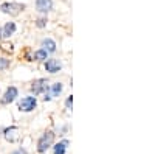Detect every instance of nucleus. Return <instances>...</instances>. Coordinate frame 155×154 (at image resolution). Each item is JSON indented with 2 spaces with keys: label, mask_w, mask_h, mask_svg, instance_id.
<instances>
[{
  "label": "nucleus",
  "mask_w": 155,
  "mask_h": 154,
  "mask_svg": "<svg viewBox=\"0 0 155 154\" xmlns=\"http://www.w3.org/2000/svg\"><path fill=\"white\" fill-rule=\"evenodd\" d=\"M37 108V100L36 97H23L19 101V111L20 112H33Z\"/></svg>",
  "instance_id": "20e7f679"
},
{
  "label": "nucleus",
  "mask_w": 155,
  "mask_h": 154,
  "mask_svg": "<svg viewBox=\"0 0 155 154\" xmlns=\"http://www.w3.org/2000/svg\"><path fill=\"white\" fill-rule=\"evenodd\" d=\"M9 64H11L9 59H6V58H0V70L8 69V67H9Z\"/></svg>",
  "instance_id": "2eb2a0df"
},
{
  "label": "nucleus",
  "mask_w": 155,
  "mask_h": 154,
  "mask_svg": "<svg viewBox=\"0 0 155 154\" xmlns=\"http://www.w3.org/2000/svg\"><path fill=\"white\" fill-rule=\"evenodd\" d=\"M47 22H48L47 17H39V19H36V27L37 28H44V27H47Z\"/></svg>",
  "instance_id": "4468645a"
},
{
  "label": "nucleus",
  "mask_w": 155,
  "mask_h": 154,
  "mask_svg": "<svg viewBox=\"0 0 155 154\" xmlns=\"http://www.w3.org/2000/svg\"><path fill=\"white\" fill-rule=\"evenodd\" d=\"M31 58H33V61H47L48 59V53L44 48H39V50H36L33 53Z\"/></svg>",
  "instance_id": "ddd939ff"
},
{
  "label": "nucleus",
  "mask_w": 155,
  "mask_h": 154,
  "mask_svg": "<svg viewBox=\"0 0 155 154\" xmlns=\"http://www.w3.org/2000/svg\"><path fill=\"white\" fill-rule=\"evenodd\" d=\"M36 9L39 12H48L53 9V0H36Z\"/></svg>",
  "instance_id": "6e6552de"
},
{
  "label": "nucleus",
  "mask_w": 155,
  "mask_h": 154,
  "mask_svg": "<svg viewBox=\"0 0 155 154\" xmlns=\"http://www.w3.org/2000/svg\"><path fill=\"white\" fill-rule=\"evenodd\" d=\"M19 97V91H17V87L16 86H9L6 91H5V94L2 95V98H0V103H2L3 106H6V104H11L12 101H16V98Z\"/></svg>",
  "instance_id": "39448f33"
},
{
  "label": "nucleus",
  "mask_w": 155,
  "mask_h": 154,
  "mask_svg": "<svg viewBox=\"0 0 155 154\" xmlns=\"http://www.w3.org/2000/svg\"><path fill=\"white\" fill-rule=\"evenodd\" d=\"M48 81L45 78H39V80H34L33 84H31V92L34 95H41V94H47L48 92Z\"/></svg>",
  "instance_id": "423d86ee"
},
{
  "label": "nucleus",
  "mask_w": 155,
  "mask_h": 154,
  "mask_svg": "<svg viewBox=\"0 0 155 154\" xmlns=\"http://www.w3.org/2000/svg\"><path fill=\"white\" fill-rule=\"evenodd\" d=\"M68 145H70V140L68 139H64V140H61V142H58V143L53 145V152L54 154H65Z\"/></svg>",
  "instance_id": "1a4fd4ad"
},
{
  "label": "nucleus",
  "mask_w": 155,
  "mask_h": 154,
  "mask_svg": "<svg viewBox=\"0 0 155 154\" xmlns=\"http://www.w3.org/2000/svg\"><path fill=\"white\" fill-rule=\"evenodd\" d=\"M62 69V64H61V61L59 59H47L45 61V70L47 72H50V73H56V72H59Z\"/></svg>",
  "instance_id": "0eeeda50"
},
{
  "label": "nucleus",
  "mask_w": 155,
  "mask_h": 154,
  "mask_svg": "<svg viewBox=\"0 0 155 154\" xmlns=\"http://www.w3.org/2000/svg\"><path fill=\"white\" fill-rule=\"evenodd\" d=\"M9 154H28L27 152V149H25L23 146H20V148H16V149H12Z\"/></svg>",
  "instance_id": "f3484780"
},
{
  "label": "nucleus",
  "mask_w": 155,
  "mask_h": 154,
  "mask_svg": "<svg viewBox=\"0 0 155 154\" xmlns=\"http://www.w3.org/2000/svg\"><path fill=\"white\" fill-rule=\"evenodd\" d=\"M42 48L47 51V53H54L56 51V42L53 39H50V37H45L42 41Z\"/></svg>",
  "instance_id": "9b49d317"
},
{
  "label": "nucleus",
  "mask_w": 155,
  "mask_h": 154,
  "mask_svg": "<svg viewBox=\"0 0 155 154\" xmlns=\"http://www.w3.org/2000/svg\"><path fill=\"white\" fill-rule=\"evenodd\" d=\"M3 39V34H2V27H0V41Z\"/></svg>",
  "instance_id": "6ab92c4d"
},
{
  "label": "nucleus",
  "mask_w": 155,
  "mask_h": 154,
  "mask_svg": "<svg viewBox=\"0 0 155 154\" xmlns=\"http://www.w3.org/2000/svg\"><path fill=\"white\" fill-rule=\"evenodd\" d=\"M16 23L14 22H6L3 27H2V34H3V37H9V36H12L16 33Z\"/></svg>",
  "instance_id": "9d476101"
},
{
  "label": "nucleus",
  "mask_w": 155,
  "mask_h": 154,
  "mask_svg": "<svg viewBox=\"0 0 155 154\" xmlns=\"http://www.w3.org/2000/svg\"><path fill=\"white\" fill-rule=\"evenodd\" d=\"M3 139L8 143H16L20 140V129L19 126H8L3 129Z\"/></svg>",
  "instance_id": "7ed1b4c3"
},
{
  "label": "nucleus",
  "mask_w": 155,
  "mask_h": 154,
  "mask_svg": "<svg viewBox=\"0 0 155 154\" xmlns=\"http://www.w3.org/2000/svg\"><path fill=\"white\" fill-rule=\"evenodd\" d=\"M27 8L25 3H17V2H5L0 5V11L3 14H9V16H17Z\"/></svg>",
  "instance_id": "f03ea898"
},
{
  "label": "nucleus",
  "mask_w": 155,
  "mask_h": 154,
  "mask_svg": "<svg viewBox=\"0 0 155 154\" xmlns=\"http://www.w3.org/2000/svg\"><path fill=\"white\" fill-rule=\"evenodd\" d=\"M54 131H51V129H48V131H45L41 137H39V140H37V152L39 154H45L51 146H53V143H54Z\"/></svg>",
  "instance_id": "f257e3e1"
},
{
  "label": "nucleus",
  "mask_w": 155,
  "mask_h": 154,
  "mask_svg": "<svg viewBox=\"0 0 155 154\" xmlns=\"http://www.w3.org/2000/svg\"><path fill=\"white\" fill-rule=\"evenodd\" d=\"M12 47H14V45H12L11 42H3V44H2V50H3V51H9V53H12V50H14Z\"/></svg>",
  "instance_id": "dca6fc26"
},
{
  "label": "nucleus",
  "mask_w": 155,
  "mask_h": 154,
  "mask_svg": "<svg viewBox=\"0 0 155 154\" xmlns=\"http://www.w3.org/2000/svg\"><path fill=\"white\" fill-rule=\"evenodd\" d=\"M65 106H67V109H71V106H73V95L67 97V100H65Z\"/></svg>",
  "instance_id": "a211bd4d"
},
{
  "label": "nucleus",
  "mask_w": 155,
  "mask_h": 154,
  "mask_svg": "<svg viewBox=\"0 0 155 154\" xmlns=\"http://www.w3.org/2000/svg\"><path fill=\"white\" fill-rule=\"evenodd\" d=\"M62 89H64V86L61 83H54V84H51V87L48 89V94H50L51 98H53V97H59V94L62 92Z\"/></svg>",
  "instance_id": "f8f14e48"
}]
</instances>
